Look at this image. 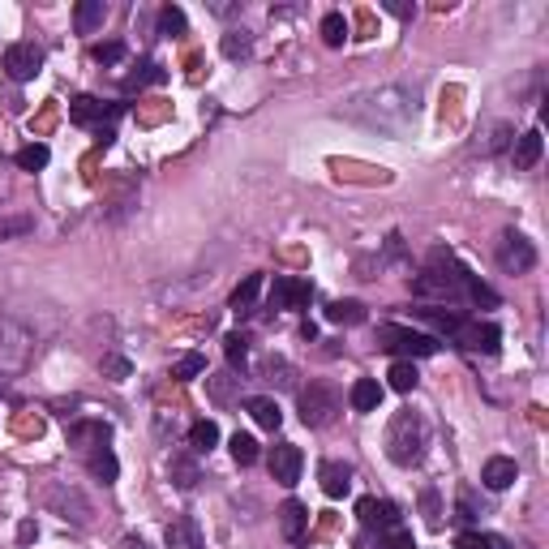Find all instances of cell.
Wrapping results in <instances>:
<instances>
[{"mask_svg": "<svg viewBox=\"0 0 549 549\" xmlns=\"http://www.w3.org/2000/svg\"><path fill=\"white\" fill-rule=\"evenodd\" d=\"M455 549H506V541L494 533H464L455 541Z\"/></svg>", "mask_w": 549, "mask_h": 549, "instance_id": "f35d334b", "label": "cell"}, {"mask_svg": "<svg viewBox=\"0 0 549 549\" xmlns=\"http://www.w3.org/2000/svg\"><path fill=\"white\" fill-rule=\"evenodd\" d=\"M159 31L163 34H185L189 31V22H185V14H180L177 5H163L159 9Z\"/></svg>", "mask_w": 549, "mask_h": 549, "instance_id": "ab89813d", "label": "cell"}, {"mask_svg": "<svg viewBox=\"0 0 549 549\" xmlns=\"http://www.w3.org/2000/svg\"><path fill=\"white\" fill-rule=\"evenodd\" d=\"M472 274L451 258V254H442L434 249L429 254V266L412 279V292H417L425 305H459L464 301V288H468Z\"/></svg>", "mask_w": 549, "mask_h": 549, "instance_id": "6da1fadb", "label": "cell"}, {"mask_svg": "<svg viewBox=\"0 0 549 549\" xmlns=\"http://www.w3.org/2000/svg\"><path fill=\"white\" fill-rule=\"evenodd\" d=\"M541 150H545V138H541V130L519 133L515 146H511V163H515V172H533L536 163H541Z\"/></svg>", "mask_w": 549, "mask_h": 549, "instance_id": "9a60e30c", "label": "cell"}, {"mask_svg": "<svg viewBox=\"0 0 549 549\" xmlns=\"http://www.w3.org/2000/svg\"><path fill=\"white\" fill-rule=\"evenodd\" d=\"M266 468H271V477L279 485H296L301 481V468H305V455H301V447L296 442H274L271 455H266Z\"/></svg>", "mask_w": 549, "mask_h": 549, "instance_id": "ba28073f", "label": "cell"}, {"mask_svg": "<svg viewBox=\"0 0 549 549\" xmlns=\"http://www.w3.org/2000/svg\"><path fill=\"white\" fill-rule=\"evenodd\" d=\"M34 536H39V528H34V519H26V524L17 528V545H31Z\"/></svg>", "mask_w": 549, "mask_h": 549, "instance_id": "f907efd6", "label": "cell"}, {"mask_svg": "<svg viewBox=\"0 0 549 549\" xmlns=\"http://www.w3.org/2000/svg\"><path fill=\"white\" fill-rule=\"evenodd\" d=\"M202 373H207V356L202 352H185L177 365H172V378H177V382H189V378H202Z\"/></svg>", "mask_w": 549, "mask_h": 549, "instance_id": "e575fe53", "label": "cell"}, {"mask_svg": "<svg viewBox=\"0 0 549 549\" xmlns=\"http://www.w3.org/2000/svg\"><path fill=\"white\" fill-rule=\"evenodd\" d=\"M326 323L361 326V323H365V305H361V301H331V305H326Z\"/></svg>", "mask_w": 549, "mask_h": 549, "instance_id": "484cf974", "label": "cell"}, {"mask_svg": "<svg viewBox=\"0 0 549 549\" xmlns=\"http://www.w3.org/2000/svg\"><path fill=\"white\" fill-rule=\"evenodd\" d=\"M387 9L395 17H412V5H404V0H387Z\"/></svg>", "mask_w": 549, "mask_h": 549, "instance_id": "816d5d0a", "label": "cell"}, {"mask_svg": "<svg viewBox=\"0 0 549 549\" xmlns=\"http://www.w3.org/2000/svg\"><path fill=\"white\" fill-rule=\"evenodd\" d=\"M103 22H108V5H103V0H82L78 9H73V26H78V34H95Z\"/></svg>", "mask_w": 549, "mask_h": 549, "instance_id": "603a6c76", "label": "cell"}, {"mask_svg": "<svg viewBox=\"0 0 549 549\" xmlns=\"http://www.w3.org/2000/svg\"><path fill=\"white\" fill-rule=\"evenodd\" d=\"M120 549H146V541H142V536H125V545H120Z\"/></svg>", "mask_w": 549, "mask_h": 549, "instance_id": "f5cc1de1", "label": "cell"}, {"mask_svg": "<svg viewBox=\"0 0 549 549\" xmlns=\"http://www.w3.org/2000/svg\"><path fill=\"white\" fill-rule=\"evenodd\" d=\"M417 318L434 326L438 335H455V331H459V323H464V313H459V309H447V305H420Z\"/></svg>", "mask_w": 549, "mask_h": 549, "instance_id": "d6986e66", "label": "cell"}, {"mask_svg": "<svg viewBox=\"0 0 549 549\" xmlns=\"http://www.w3.org/2000/svg\"><path fill=\"white\" fill-rule=\"evenodd\" d=\"M258 292H262V274H245L241 288L232 292V309H236V313H249L254 301H258Z\"/></svg>", "mask_w": 549, "mask_h": 549, "instance_id": "f546056e", "label": "cell"}, {"mask_svg": "<svg viewBox=\"0 0 549 549\" xmlns=\"http://www.w3.org/2000/svg\"><path fill=\"white\" fill-rule=\"evenodd\" d=\"M224 348H227V361H232V370H245V356H249V340H245V335H227Z\"/></svg>", "mask_w": 549, "mask_h": 549, "instance_id": "ee69618b", "label": "cell"}, {"mask_svg": "<svg viewBox=\"0 0 549 549\" xmlns=\"http://www.w3.org/2000/svg\"><path fill=\"white\" fill-rule=\"evenodd\" d=\"M464 301H472V305H485V309H494L498 305V292L489 288V284H481L477 274L468 279V288H464Z\"/></svg>", "mask_w": 549, "mask_h": 549, "instance_id": "74e56055", "label": "cell"}, {"mask_svg": "<svg viewBox=\"0 0 549 549\" xmlns=\"http://www.w3.org/2000/svg\"><path fill=\"white\" fill-rule=\"evenodd\" d=\"M296 408H301V420H305L309 429H326V425H335V417L343 412V395L335 382H309L301 395H296Z\"/></svg>", "mask_w": 549, "mask_h": 549, "instance_id": "277c9868", "label": "cell"}, {"mask_svg": "<svg viewBox=\"0 0 549 549\" xmlns=\"http://www.w3.org/2000/svg\"><path fill=\"white\" fill-rule=\"evenodd\" d=\"M219 52H224L227 61H249L254 39H249V31H227L224 39H219Z\"/></svg>", "mask_w": 549, "mask_h": 549, "instance_id": "f1b7e54d", "label": "cell"}, {"mask_svg": "<svg viewBox=\"0 0 549 549\" xmlns=\"http://www.w3.org/2000/svg\"><path fill=\"white\" fill-rule=\"evenodd\" d=\"M348 112H352L356 120L373 125V130H404L408 120L417 116V103H412V95H408V91H400V86H382V91L361 95L352 108H348Z\"/></svg>", "mask_w": 549, "mask_h": 549, "instance_id": "7a4b0ae2", "label": "cell"}, {"mask_svg": "<svg viewBox=\"0 0 549 549\" xmlns=\"http://www.w3.org/2000/svg\"><path fill=\"white\" fill-rule=\"evenodd\" d=\"M163 536H168V549H202V533H197V524H194V519H185V515L172 519Z\"/></svg>", "mask_w": 549, "mask_h": 549, "instance_id": "7402d4cb", "label": "cell"}, {"mask_svg": "<svg viewBox=\"0 0 549 549\" xmlns=\"http://www.w3.org/2000/svg\"><path fill=\"white\" fill-rule=\"evenodd\" d=\"M515 481H519L515 459H506V455H494V459H485V468H481V485H485V489L502 494V489H511Z\"/></svg>", "mask_w": 549, "mask_h": 549, "instance_id": "5bb4252c", "label": "cell"}, {"mask_svg": "<svg viewBox=\"0 0 549 549\" xmlns=\"http://www.w3.org/2000/svg\"><path fill=\"white\" fill-rule=\"evenodd\" d=\"M323 39H326V48H340L343 39H348V17H343V14H326L323 17Z\"/></svg>", "mask_w": 549, "mask_h": 549, "instance_id": "8d00e7d4", "label": "cell"}, {"mask_svg": "<svg viewBox=\"0 0 549 549\" xmlns=\"http://www.w3.org/2000/svg\"><path fill=\"white\" fill-rule=\"evenodd\" d=\"M39 69H43V52L34 43H9L5 48V73L14 82H31Z\"/></svg>", "mask_w": 549, "mask_h": 549, "instance_id": "30bf717a", "label": "cell"}, {"mask_svg": "<svg viewBox=\"0 0 549 549\" xmlns=\"http://www.w3.org/2000/svg\"><path fill=\"white\" fill-rule=\"evenodd\" d=\"M309 296H313V284L301 279V274H279L271 288V305L274 309H305Z\"/></svg>", "mask_w": 549, "mask_h": 549, "instance_id": "8fae6325", "label": "cell"}, {"mask_svg": "<svg viewBox=\"0 0 549 549\" xmlns=\"http://www.w3.org/2000/svg\"><path fill=\"white\" fill-rule=\"evenodd\" d=\"M305 524H309V511L296 498H288L279 506V533L288 536V541H301L305 536Z\"/></svg>", "mask_w": 549, "mask_h": 549, "instance_id": "44dd1931", "label": "cell"}, {"mask_svg": "<svg viewBox=\"0 0 549 549\" xmlns=\"http://www.w3.org/2000/svg\"><path fill=\"white\" fill-rule=\"evenodd\" d=\"M378 348H387V352H395L400 361H417V356H434L438 352V340L434 335H420V331H412V326H378Z\"/></svg>", "mask_w": 549, "mask_h": 549, "instance_id": "8992f818", "label": "cell"}, {"mask_svg": "<svg viewBox=\"0 0 549 549\" xmlns=\"http://www.w3.org/2000/svg\"><path fill=\"white\" fill-rule=\"evenodd\" d=\"M69 120H73V125H95L99 120V130H103V103L91 95H78L69 103Z\"/></svg>", "mask_w": 549, "mask_h": 549, "instance_id": "4316f807", "label": "cell"}, {"mask_svg": "<svg viewBox=\"0 0 549 549\" xmlns=\"http://www.w3.org/2000/svg\"><path fill=\"white\" fill-rule=\"evenodd\" d=\"M262 373H266V382H274V387H292V382H296L288 361H274V356L266 361V370H262Z\"/></svg>", "mask_w": 549, "mask_h": 549, "instance_id": "b9f144b4", "label": "cell"}, {"mask_svg": "<svg viewBox=\"0 0 549 549\" xmlns=\"http://www.w3.org/2000/svg\"><path fill=\"white\" fill-rule=\"evenodd\" d=\"M31 227H34L31 215H17V219H5V224H0V241H9V236H26Z\"/></svg>", "mask_w": 549, "mask_h": 549, "instance_id": "bcb514c9", "label": "cell"}, {"mask_svg": "<svg viewBox=\"0 0 549 549\" xmlns=\"http://www.w3.org/2000/svg\"><path fill=\"white\" fill-rule=\"evenodd\" d=\"M387 455L390 464H400V468L420 464V455H425V420L417 412H395V420L387 429Z\"/></svg>", "mask_w": 549, "mask_h": 549, "instance_id": "3957f363", "label": "cell"}, {"mask_svg": "<svg viewBox=\"0 0 549 549\" xmlns=\"http://www.w3.org/2000/svg\"><path fill=\"white\" fill-rule=\"evenodd\" d=\"M498 266L506 274H528L536 266V245L524 232H502L498 241Z\"/></svg>", "mask_w": 549, "mask_h": 549, "instance_id": "52a82bcc", "label": "cell"}, {"mask_svg": "<svg viewBox=\"0 0 549 549\" xmlns=\"http://www.w3.org/2000/svg\"><path fill=\"white\" fill-rule=\"evenodd\" d=\"M14 159H17V168H22V172H39V168H48L52 150H48L43 142H31V146H22Z\"/></svg>", "mask_w": 549, "mask_h": 549, "instance_id": "1f68e13d", "label": "cell"}, {"mask_svg": "<svg viewBox=\"0 0 549 549\" xmlns=\"http://www.w3.org/2000/svg\"><path fill=\"white\" fill-rule=\"evenodd\" d=\"M69 442H73L82 455H91V451H99V447L112 442V425H108V420H73V425H69Z\"/></svg>", "mask_w": 549, "mask_h": 549, "instance_id": "7c38bea8", "label": "cell"}, {"mask_svg": "<svg viewBox=\"0 0 549 549\" xmlns=\"http://www.w3.org/2000/svg\"><path fill=\"white\" fill-rule=\"evenodd\" d=\"M373 549H417V545H412V533H408L404 524H390V528H378Z\"/></svg>", "mask_w": 549, "mask_h": 549, "instance_id": "d6a6232c", "label": "cell"}, {"mask_svg": "<svg viewBox=\"0 0 549 549\" xmlns=\"http://www.w3.org/2000/svg\"><path fill=\"white\" fill-rule=\"evenodd\" d=\"M459 519H477V498H472L468 485L459 489Z\"/></svg>", "mask_w": 549, "mask_h": 549, "instance_id": "681fc988", "label": "cell"}, {"mask_svg": "<svg viewBox=\"0 0 549 549\" xmlns=\"http://www.w3.org/2000/svg\"><path fill=\"white\" fill-rule=\"evenodd\" d=\"M387 378H390V390H400V395L417 390V382H420V373H417V365H412V361H395Z\"/></svg>", "mask_w": 549, "mask_h": 549, "instance_id": "4dcf8cb0", "label": "cell"}, {"mask_svg": "<svg viewBox=\"0 0 549 549\" xmlns=\"http://www.w3.org/2000/svg\"><path fill=\"white\" fill-rule=\"evenodd\" d=\"M99 370L108 373L112 382H125V378H130V373H133V365H130V361H125V356H103V361H99Z\"/></svg>", "mask_w": 549, "mask_h": 549, "instance_id": "7bdbcfd3", "label": "cell"}, {"mask_svg": "<svg viewBox=\"0 0 549 549\" xmlns=\"http://www.w3.org/2000/svg\"><path fill=\"white\" fill-rule=\"evenodd\" d=\"M511 133H515V130H511V125H498V130L489 133V142H485V155H498L502 146L511 142Z\"/></svg>", "mask_w": 549, "mask_h": 549, "instance_id": "c3c4849f", "label": "cell"}, {"mask_svg": "<svg viewBox=\"0 0 549 549\" xmlns=\"http://www.w3.org/2000/svg\"><path fill=\"white\" fill-rule=\"evenodd\" d=\"M348 404L356 412H378L382 408V387H378V378H356L352 390H348Z\"/></svg>", "mask_w": 549, "mask_h": 549, "instance_id": "ffe728a7", "label": "cell"}, {"mask_svg": "<svg viewBox=\"0 0 549 549\" xmlns=\"http://www.w3.org/2000/svg\"><path fill=\"white\" fill-rule=\"evenodd\" d=\"M48 506L61 511V519H73V524H91V506L82 498L78 489H52L48 494Z\"/></svg>", "mask_w": 549, "mask_h": 549, "instance_id": "e0dca14e", "label": "cell"}, {"mask_svg": "<svg viewBox=\"0 0 549 549\" xmlns=\"http://www.w3.org/2000/svg\"><path fill=\"white\" fill-rule=\"evenodd\" d=\"M420 511L429 519V528H442V502H438V489H425L420 494Z\"/></svg>", "mask_w": 549, "mask_h": 549, "instance_id": "f6af8a7d", "label": "cell"}, {"mask_svg": "<svg viewBox=\"0 0 549 549\" xmlns=\"http://www.w3.org/2000/svg\"><path fill=\"white\" fill-rule=\"evenodd\" d=\"M318 481H323V494H326V498H348V489H352V464L326 459L323 468H318Z\"/></svg>", "mask_w": 549, "mask_h": 549, "instance_id": "2e32d148", "label": "cell"}, {"mask_svg": "<svg viewBox=\"0 0 549 549\" xmlns=\"http://www.w3.org/2000/svg\"><path fill=\"white\" fill-rule=\"evenodd\" d=\"M91 56H95L99 65H120V61H125V43H120V39H112V43H95Z\"/></svg>", "mask_w": 549, "mask_h": 549, "instance_id": "60d3db41", "label": "cell"}, {"mask_svg": "<svg viewBox=\"0 0 549 549\" xmlns=\"http://www.w3.org/2000/svg\"><path fill=\"white\" fill-rule=\"evenodd\" d=\"M86 468H91V477L103 485H112L116 477H120V464H116V455L108 451V447H99V451L86 455Z\"/></svg>", "mask_w": 549, "mask_h": 549, "instance_id": "d4e9b609", "label": "cell"}, {"mask_svg": "<svg viewBox=\"0 0 549 549\" xmlns=\"http://www.w3.org/2000/svg\"><path fill=\"white\" fill-rule=\"evenodd\" d=\"M189 447H194V455L215 451V447H219V425H215V420H194V425H189Z\"/></svg>", "mask_w": 549, "mask_h": 549, "instance_id": "83f0119b", "label": "cell"}, {"mask_svg": "<svg viewBox=\"0 0 549 549\" xmlns=\"http://www.w3.org/2000/svg\"><path fill=\"white\" fill-rule=\"evenodd\" d=\"M356 519L365 528H390V524H400V506L387 498H361L356 502Z\"/></svg>", "mask_w": 549, "mask_h": 549, "instance_id": "4fadbf2b", "label": "cell"}, {"mask_svg": "<svg viewBox=\"0 0 549 549\" xmlns=\"http://www.w3.org/2000/svg\"><path fill=\"white\" fill-rule=\"evenodd\" d=\"M245 412H249V417L258 420L262 429H279V425H284V408L274 404L271 395H249V400H245Z\"/></svg>", "mask_w": 549, "mask_h": 549, "instance_id": "ac0fdd59", "label": "cell"}, {"mask_svg": "<svg viewBox=\"0 0 549 549\" xmlns=\"http://www.w3.org/2000/svg\"><path fill=\"white\" fill-rule=\"evenodd\" d=\"M451 340H455V343H464L468 352L494 356V352H498V343H502V331H498L494 323H468V318H464V323H459V331H455Z\"/></svg>", "mask_w": 549, "mask_h": 549, "instance_id": "9c48e42d", "label": "cell"}, {"mask_svg": "<svg viewBox=\"0 0 549 549\" xmlns=\"http://www.w3.org/2000/svg\"><path fill=\"white\" fill-rule=\"evenodd\" d=\"M31 352H34L31 326L0 318V373H22L31 365Z\"/></svg>", "mask_w": 549, "mask_h": 549, "instance_id": "5b68a950", "label": "cell"}, {"mask_svg": "<svg viewBox=\"0 0 549 549\" xmlns=\"http://www.w3.org/2000/svg\"><path fill=\"white\" fill-rule=\"evenodd\" d=\"M232 387H241V378H232V373H224V378H207V390H210L215 404H232V400H236V390Z\"/></svg>", "mask_w": 549, "mask_h": 549, "instance_id": "d590c367", "label": "cell"}, {"mask_svg": "<svg viewBox=\"0 0 549 549\" xmlns=\"http://www.w3.org/2000/svg\"><path fill=\"white\" fill-rule=\"evenodd\" d=\"M168 477H172V485H177V489H194V485L202 481V468H197L194 455H172V464H168Z\"/></svg>", "mask_w": 549, "mask_h": 549, "instance_id": "cb8c5ba5", "label": "cell"}, {"mask_svg": "<svg viewBox=\"0 0 549 549\" xmlns=\"http://www.w3.org/2000/svg\"><path fill=\"white\" fill-rule=\"evenodd\" d=\"M146 82H163V69L159 65H142V73H130V78H125V91H142Z\"/></svg>", "mask_w": 549, "mask_h": 549, "instance_id": "7dc6e473", "label": "cell"}, {"mask_svg": "<svg viewBox=\"0 0 549 549\" xmlns=\"http://www.w3.org/2000/svg\"><path fill=\"white\" fill-rule=\"evenodd\" d=\"M232 459L241 464V468H249V464H258V438L254 434H232Z\"/></svg>", "mask_w": 549, "mask_h": 549, "instance_id": "836d02e7", "label": "cell"}]
</instances>
